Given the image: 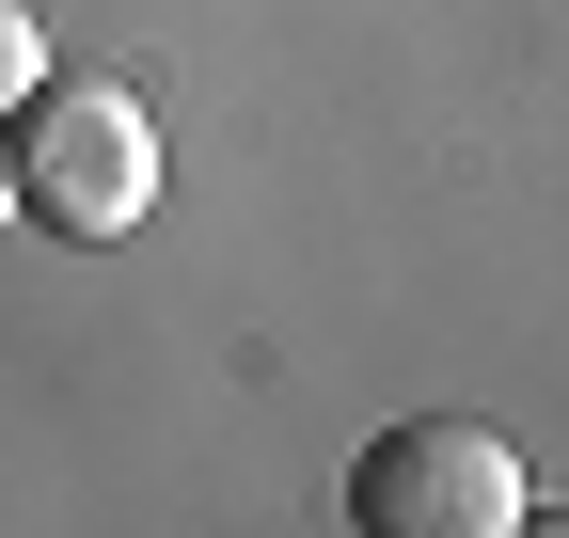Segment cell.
<instances>
[{
  "label": "cell",
  "instance_id": "4",
  "mask_svg": "<svg viewBox=\"0 0 569 538\" xmlns=\"http://www.w3.org/2000/svg\"><path fill=\"white\" fill-rule=\"evenodd\" d=\"M0 222H17V143H0Z\"/></svg>",
  "mask_w": 569,
  "mask_h": 538
},
{
  "label": "cell",
  "instance_id": "3",
  "mask_svg": "<svg viewBox=\"0 0 569 538\" xmlns=\"http://www.w3.org/2000/svg\"><path fill=\"white\" fill-rule=\"evenodd\" d=\"M32 63H48V32H32V0H0V111L32 96Z\"/></svg>",
  "mask_w": 569,
  "mask_h": 538
},
{
  "label": "cell",
  "instance_id": "2",
  "mask_svg": "<svg viewBox=\"0 0 569 538\" xmlns=\"http://www.w3.org/2000/svg\"><path fill=\"white\" fill-rule=\"evenodd\" d=\"M522 507H538L522 459L475 412H411V428H380L348 459V522L365 538H522Z\"/></svg>",
  "mask_w": 569,
  "mask_h": 538
},
{
  "label": "cell",
  "instance_id": "1",
  "mask_svg": "<svg viewBox=\"0 0 569 538\" xmlns=\"http://www.w3.org/2000/svg\"><path fill=\"white\" fill-rule=\"evenodd\" d=\"M0 127H17V207L32 222L127 238L142 207H159V111H142L127 80H32Z\"/></svg>",
  "mask_w": 569,
  "mask_h": 538
}]
</instances>
